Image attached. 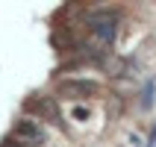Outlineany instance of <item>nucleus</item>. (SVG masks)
I'll return each instance as SVG.
<instances>
[{
    "instance_id": "f03ea898",
    "label": "nucleus",
    "mask_w": 156,
    "mask_h": 147,
    "mask_svg": "<svg viewBox=\"0 0 156 147\" xmlns=\"http://www.w3.org/2000/svg\"><path fill=\"white\" fill-rule=\"evenodd\" d=\"M0 147H30V144H21V141H12V138H9L6 144H0Z\"/></svg>"
},
{
    "instance_id": "f257e3e1",
    "label": "nucleus",
    "mask_w": 156,
    "mask_h": 147,
    "mask_svg": "<svg viewBox=\"0 0 156 147\" xmlns=\"http://www.w3.org/2000/svg\"><path fill=\"white\" fill-rule=\"evenodd\" d=\"M21 138V144H30L33 147V141H41L44 138V132H41V127L35 121H18L15 124V132H12V141H18Z\"/></svg>"
}]
</instances>
